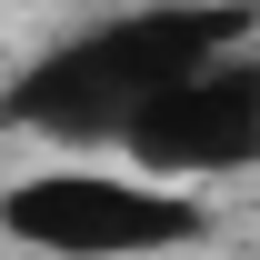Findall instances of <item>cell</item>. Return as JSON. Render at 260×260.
I'll use <instances>...</instances> for the list:
<instances>
[{"mask_svg":"<svg viewBox=\"0 0 260 260\" xmlns=\"http://www.w3.org/2000/svg\"><path fill=\"white\" fill-rule=\"evenodd\" d=\"M0 230L50 260H140L200 230V200L150 190V180H110V170H40L20 190H0Z\"/></svg>","mask_w":260,"mask_h":260,"instance_id":"7a4b0ae2","label":"cell"},{"mask_svg":"<svg viewBox=\"0 0 260 260\" xmlns=\"http://www.w3.org/2000/svg\"><path fill=\"white\" fill-rule=\"evenodd\" d=\"M120 150L150 170H250L260 160V60L220 50V60L180 70L170 90H150L120 120Z\"/></svg>","mask_w":260,"mask_h":260,"instance_id":"3957f363","label":"cell"},{"mask_svg":"<svg viewBox=\"0 0 260 260\" xmlns=\"http://www.w3.org/2000/svg\"><path fill=\"white\" fill-rule=\"evenodd\" d=\"M250 10H130L110 30H80L60 40L50 60H30L10 90H0V120L10 130H50V140H120V120L140 110L150 90H170L180 70L240 50Z\"/></svg>","mask_w":260,"mask_h":260,"instance_id":"6da1fadb","label":"cell"}]
</instances>
